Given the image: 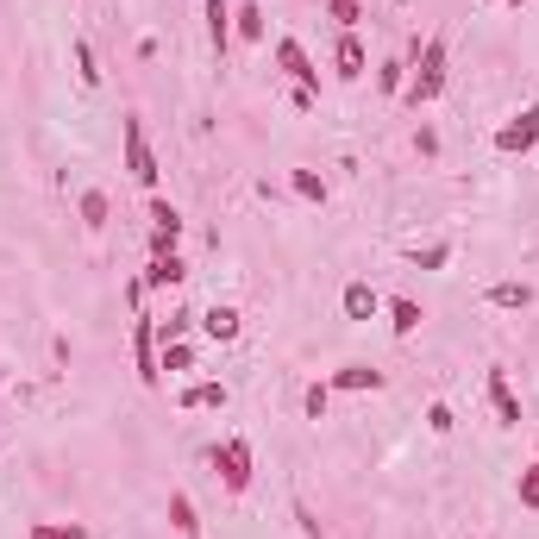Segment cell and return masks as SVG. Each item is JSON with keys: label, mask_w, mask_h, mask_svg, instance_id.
Segmentation results:
<instances>
[{"label": "cell", "mask_w": 539, "mask_h": 539, "mask_svg": "<svg viewBox=\"0 0 539 539\" xmlns=\"http://www.w3.org/2000/svg\"><path fill=\"white\" fill-rule=\"evenodd\" d=\"M445 63H452L445 38H427V44H420V57H414V69H408V88H402L408 107H427V101L445 95Z\"/></svg>", "instance_id": "6da1fadb"}, {"label": "cell", "mask_w": 539, "mask_h": 539, "mask_svg": "<svg viewBox=\"0 0 539 539\" xmlns=\"http://www.w3.org/2000/svg\"><path fill=\"white\" fill-rule=\"evenodd\" d=\"M207 458H214V471H220V483L232 489V496H245V489H251V445L245 439H220Z\"/></svg>", "instance_id": "7a4b0ae2"}, {"label": "cell", "mask_w": 539, "mask_h": 539, "mask_svg": "<svg viewBox=\"0 0 539 539\" xmlns=\"http://www.w3.org/2000/svg\"><path fill=\"white\" fill-rule=\"evenodd\" d=\"M120 138H126V176L138 182V189H157V157H151V145H145V126H138V113H126Z\"/></svg>", "instance_id": "3957f363"}, {"label": "cell", "mask_w": 539, "mask_h": 539, "mask_svg": "<svg viewBox=\"0 0 539 539\" xmlns=\"http://www.w3.org/2000/svg\"><path fill=\"white\" fill-rule=\"evenodd\" d=\"M276 69H283V76L295 82V88H308V95H320V69H314V57H308V44L301 38H276Z\"/></svg>", "instance_id": "277c9868"}, {"label": "cell", "mask_w": 539, "mask_h": 539, "mask_svg": "<svg viewBox=\"0 0 539 539\" xmlns=\"http://www.w3.org/2000/svg\"><path fill=\"white\" fill-rule=\"evenodd\" d=\"M132 358H138V383L157 389L163 383V364H157V320L151 314H138V326H132Z\"/></svg>", "instance_id": "5b68a950"}, {"label": "cell", "mask_w": 539, "mask_h": 539, "mask_svg": "<svg viewBox=\"0 0 539 539\" xmlns=\"http://www.w3.org/2000/svg\"><path fill=\"white\" fill-rule=\"evenodd\" d=\"M539 145V101H527L521 113H514L508 126H496V151L514 157V151H533Z\"/></svg>", "instance_id": "8992f818"}, {"label": "cell", "mask_w": 539, "mask_h": 539, "mask_svg": "<svg viewBox=\"0 0 539 539\" xmlns=\"http://www.w3.org/2000/svg\"><path fill=\"white\" fill-rule=\"evenodd\" d=\"M483 395H489V408H496V427H521V395L508 389V370L502 364H489Z\"/></svg>", "instance_id": "52a82bcc"}, {"label": "cell", "mask_w": 539, "mask_h": 539, "mask_svg": "<svg viewBox=\"0 0 539 539\" xmlns=\"http://www.w3.org/2000/svg\"><path fill=\"white\" fill-rule=\"evenodd\" d=\"M364 69H370L364 38H358V32H339V44H333V76H339V82H364Z\"/></svg>", "instance_id": "ba28073f"}, {"label": "cell", "mask_w": 539, "mask_h": 539, "mask_svg": "<svg viewBox=\"0 0 539 539\" xmlns=\"http://www.w3.org/2000/svg\"><path fill=\"white\" fill-rule=\"evenodd\" d=\"M383 383H389V377H383V370H370V364H339L333 377H326V389H333V395H364V389L377 395Z\"/></svg>", "instance_id": "9c48e42d"}, {"label": "cell", "mask_w": 539, "mask_h": 539, "mask_svg": "<svg viewBox=\"0 0 539 539\" xmlns=\"http://www.w3.org/2000/svg\"><path fill=\"white\" fill-rule=\"evenodd\" d=\"M176 239H182V214L170 201H151V257H163V251H176Z\"/></svg>", "instance_id": "30bf717a"}, {"label": "cell", "mask_w": 539, "mask_h": 539, "mask_svg": "<svg viewBox=\"0 0 539 539\" xmlns=\"http://www.w3.org/2000/svg\"><path fill=\"white\" fill-rule=\"evenodd\" d=\"M195 326H201V333L214 339V345H232V339H239V326H245V320H239V308H226V301H214V308H201V314H195Z\"/></svg>", "instance_id": "8fae6325"}, {"label": "cell", "mask_w": 539, "mask_h": 539, "mask_svg": "<svg viewBox=\"0 0 539 539\" xmlns=\"http://www.w3.org/2000/svg\"><path fill=\"white\" fill-rule=\"evenodd\" d=\"M339 308H345V320H377V314H383V289H370L364 276H358V283H345Z\"/></svg>", "instance_id": "7c38bea8"}, {"label": "cell", "mask_w": 539, "mask_h": 539, "mask_svg": "<svg viewBox=\"0 0 539 539\" xmlns=\"http://www.w3.org/2000/svg\"><path fill=\"white\" fill-rule=\"evenodd\" d=\"M383 314H389V333H395V339H414V333H420V320H427L414 295H383Z\"/></svg>", "instance_id": "4fadbf2b"}, {"label": "cell", "mask_w": 539, "mask_h": 539, "mask_svg": "<svg viewBox=\"0 0 539 539\" xmlns=\"http://www.w3.org/2000/svg\"><path fill=\"white\" fill-rule=\"evenodd\" d=\"M176 408L182 414H201V408H226V383H189V389H176Z\"/></svg>", "instance_id": "5bb4252c"}, {"label": "cell", "mask_w": 539, "mask_h": 539, "mask_svg": "<svg viewBox=\"0 0 539 539\" xmlns=\"http://www.w3.org/2000/svg\"><path fill=\"white\" fill-rule=\"evenodd\" d=\"M232 38H245V44H264V38H270V26H264V7H257V0L232 7Z\"/></svg>", "instance_id": "9a60e30c"}, {"label": "cell", "mask_w": 539, "mask_h": 539, "mask_svg": "<svg viewBox=\"0 0 539 539\" xmlns=\"http://www.w3.org/2000/svg\"><path fill=\"white\" fill-rule=\"evenodd\" d=\"M207 44L226 57L232 51V0H207Z\"/></svg>", "instance_id": "2e32d148"}, {"label": "cell", "mask_w": 539, "mask_h": 539, "mask_svg": "<svg viewBox=\"0 0 539 539\" xmlns=\"http://www.w3.org/2000/svg\"><path fill=\"white\" fill-rule=\"evenodd\" d=\"M182 276H189V264H182L176 251H163V257H151V270H145V289H176Z\"/></svg>", "instance_id": "e0dca14e"}, {"label": "cell", "mask_w": 539, "mask_h": 539, "mask_svg": "<svg viewBox=\"0 0 539 539\" xmlns=\"http://www.w3.org/2000/svg\"><path fill=\"white\" fill-rule=\"evenodd\" d=\"M170 527H176V539H201V514H195V502L182 496V489L170 496Z\"/></svg>", "instance_id": "ac0fdd59"}, {"label": "cell", "mask_w": 539, "mask_h": 539, "mask_svg": "<svg viewBox=\"0 0 539 539\" xmlns=\"http://www.w3.org/2000/svg\"><path fill=\"white\" fill-rule=\"evenodd\" d=\"M76 207H82V226H88V232H101V226L113 220V201H107V189H82V201H76Z\"/></svg>", "instance_id": "d6986e66"}, {"label": "cell", "mask_w": 539, "mask_h": 539, "mask_svg": "<svg viewBox=\"0 0 539 539\" xmlns=\"http://www.w3.org/2000/svg\"><path fill=\"white\" fill-rule=\"evenodd\" d=\"M489 308H533V283H489Z\"/></svg>", "instance_id": "ffe728a7"}, {"label": "cell", "mask_w": 539, "mask_h": 539, "mask_svg": "<svg viewBox=\"0 0 539 539\" xmlns=\"http://www.w3.org/2000/svg\"><path fill=\"white\" fill-rule=\"evenodd\" d=\"M157 364L170 370V377H189V370H195V345L189 339H170V345L157 351Z\"/></svg>", "instance_id": "44dd1931"}, {"label": "cell", "mask_w": 539, "mask_h": 539, "mask_svg": "<svg viewBox=\"0 0 539 539\" xmlns=\"http://www.w3.org/2000/svg\"><path fill=\"white\" fill-rule=\"evenodd\" d=\"M408 264H414V270H445V264H452V245H445V239H433V245H408Z\"/></svg>", "instance_id": "7402d4cb"}, {"label": "cell", "mask_w": 539, "mask_h": 539, "mask_svg": "<svg viewBox=\"0 0 539 539\" xmlns=\"http://www.w3.org/2000/svg\"><path fill=\"white\" fill-rule=\"evenodd\" d=\"M69 57H76V76H82V88H101V63H95V44H88V38H76V44H69Z\"/></svg>", "instance_id": "603a6c76"}, {"label": "cell", "mask_w": 539, "mask_h": 539, "mask_svg": "<svg viewBox=\"0 0 539 539\" xmlns=\"http://www.w3.org/2000/svg\"><path fill=\"white\" fill-rule=\"evenodd\" d=\"M26 539H88V527L82 521H32Z\"/></svg>", "instance_id": "cb8c5ba5"}, {"label": "cell", "mask_w": 539, "mask_h": 539, "mask_svg": "<svg viewBox=\"0 0 539 539\" xmlns=\"http://www.w3.org/2000/svg\"><path fill=\"white\" fill-rule=\"evenodd\" d=\"M289 195H301V201H326V176H320V170H289Z\"/></svg>", "instance_id": "d4e9b609"}, {"label": "cell", "mask_w": 539, "mask_h": 539, "mask_svg": "<svg viewBox=\"0 0 539 539\" xmlns=\"http://www.w3.org/2000/svg\"><path fill=\"white\" fill-rule=\"evenodd\" d=\"M377 88H383V95H402V88H408V63H402V57H383Z\"/></svg>", "instance_id": "484cf974"}, {"label": "cell", "mask_w": 539, "mask_h": 539, "mask_svg": "<svg viewBox=\"0 0 539 539\" xmlns=\"http://www.w3.org/2000/svg\"><path fill=\"white\" fill-rule=\"evenodd\" d=\"M514 496H521V508H533V514H539V458L527 464L521 477H514Z\"/></svg>", "instance_id": "4316f807"}, {"label": "cell", "mask_w": 539, "mask_h": 539, "mask_svg": "<svg viewBox=\"0 0 539 539\" xmlns=\"http://www.w3.org/2000/svg\"><path fill=\"white\" fill-rule=\"evenodd\" d=\"M326 13L339 19V32H358V19H364V7H358V0H326Z\"/></svg>", "instance_id": "83f0119b"}, {"label": "cell", "mask_w": 539, "mask_h": 539, "mask_svg": "<svg viewBox=\"0 0 539 539\" xmlns=\"http://www.w3.org/2000/svg\"><path fill=\"white\" fill-rule=\"evenodd\" d=\"M189 326H195V314H189V308H176L170 320H157V339L170 345V339H182V333H189Z\"/></svg>", "instance_id": "f1b7e54d"}, {"label": "cell", "mask_w": 539, "mask_h": 539, "mask_svg": "<svg viewBox=\"0 0 539 539\" xmlns=\"http://www.w3.org/2000/svg\"><path fill=\"white\" fill-rule=\"evenodd\" d=\"M301 408H308V420H326V408H333V389H326V383H314L308 395H301Z\"/></svg>", "instance_id": "f546056e"}, {"label": "cell", "mask_w": 539, "mask_h": 539, "mask_svg": "<svg viewBox=\"0 0 539 539\" xmlns=\"http://www.w3.org/2000/svg\"><path fill=\"white\" fill-rule=\"evenodd\" d=\"M427 427H433V433H452V427H458V414L445 408V402H433V408H427Z\"/></svg>", "instance_id": "4dcf8cb0"}, {"label": "cell", "mask_w": 539, "mask_h": 539, "mask_svg": "<svg viewBox=\"0 0 539 539\" xmlns=\"http://www.w3.org/2000/svg\"><path fill=\"white\" fill-rule=\"evenodd\" d=\"M489 7H527V0H489Z\"/></svg>", "instance_id": "1f68e13d"}]
</instances>
